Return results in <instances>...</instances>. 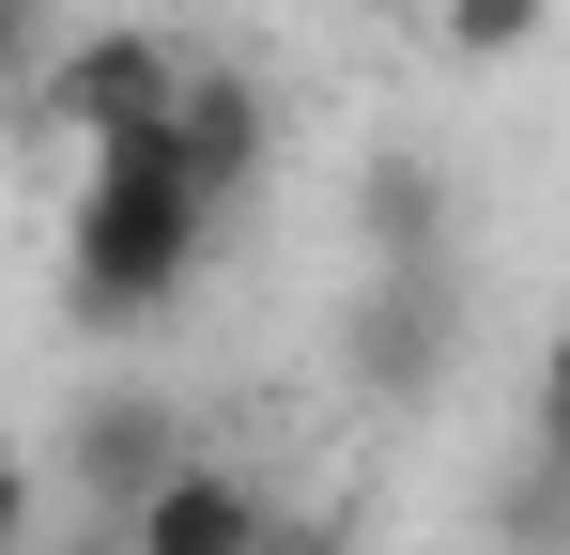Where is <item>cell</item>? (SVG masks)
Segmentation results:
<instances>
[{
	"label": "cell",
	"mask_w": 570,
	"mask_h": 555,
	"mask_svg": "<svg viewBox=\"0 0 570 555\" xmlns=\"http://www.w3.org/2000/svg\"><path fill=\"white\" fill-rule=\"evenodd\" d=\"M216 185L186 171V124H124V139H78V216H62V324L94 340H139L186 309L200 247H216Z\"/></svg>",
	"instance_id": "cell-1"
},
{
	"label": "cell",
	"mask_w": 570,
	"mask_h": 555,
	"mask_svg": "<svg viewBox=\"0 0 570 555\" xmlns=\"http://www.w3.org/2000/svg\"><path fill=\"white\" fill-rule=\"evenodd\" d=\"M448 356H463V293H448V263H371V278H355V309H340L355 401H432Z\"/></svg>",
	"instance_id": "cell-2"
},
{
	"label": "cell",
	"mask_w": 570,
	"mask_h": 555,
	"mask_svg": "<svg viewBox=\"0 0 570 555\" xmlns=\"http://www.w3.org/2000/svg\"><path fill=\"white\" fill-rule=\"evenodd\" d=\"M31 93H47L62 139H124V124H170V108H186V62H170V31H124V16H108V31H62V62Z\"/></svg>",
	"instance_id": "cell-3"
},
{
	"label": "cell",
	"mask_w": 570,
	"mask_h": 555,
	"mask_svg": "<svg viewBox=\"0 0 570 555\" xmlns=\"http://www.w3.org/2000/svg\"><path fill=\"white\" fill-rule=\"evenodd\" d=\"M108 541H124V555H278V494H263L247 463H200V448H186Z\"/></svg>",
	"instance_id": "cell-4"
},
{
	"label": "cell",
	"mask_w": 570,
	"mask_h": 555,
	"mask_svg": "<svg viewBox=\"0 0 570 555\" xmlns=\"http://www.w3.org/2000/svg\"><path fill=\"white\" fill-rule=\"evenodd\" d=\"M170 463H186V432H170V401H139V386L78 401V432H62V478L94 494V525H124V509H139Z\"/></svg>",
	"instance_id": "cell-5"
},
{
	"label": "cell",
	"mask_w": 570,
	"mask_h": 555,
	"mask_svg": "<svg viewBox=\"0 0 570 555\" xmlns=\"http://www.w3.org/2000/svg\"><path fill=\"white\" fill-rule=\"evenodd\" d=\"M170 124H186V171L216 185V201H247V185H263V155H278V93L247 78V62H200Z\"/></svg>",
	"instance_id": "cell-6"
},
{
	"label": "cell",
	"mask_w": 570,
	"mask_h": 555,
	"mask_svg": "<svg viewBox=\"0 0 570 555\" xmlns=\"http://www.w3.org/2000/svg\"><path fill=\"white\" fill-rule=\"evenodd\" d=\"M355 247H371V263H448V185H432V155H371V171H355Z\"/></svg>",
	"instance_id": "cell-7"
},
{
	"label": "cell",
	"mask_w": 570,
	"mask_h": 555,
	"mask_svg": "<svg viewBox=\"0 0 570 555\" xmlns=\"http://www.w3.org/2000/svg\"><path fill=\"white\" fill-rule=\"evenodd\" d=\"M540 31H556V0H448V47L463 62H524Z\"/></svg>",
	"instance_id": "cell-8"
},
{
	"label": "cell",
	"mask_w": 570,
	"mask_h": 555,
	"mask_svg": "<svg viewBox=\"0 0 570 555\" xmlns=\"http://www.w3.org/2000/svg\"><path fill=\"white\" fill-rule=\"evenodd\" d=\"M31 525H47V463L0 448V555H31Z\"/></svg>",
	"instance_id": "cell-9"
},
{
	"label": "cell",
	"mask_w": 570,
	"mask_h": 555,
	"mask_svg": "<svg viewBox=\"0 0 570 555\" xmlns=\"http://www.w3.org/2000/svg\"><path fill=\"white\" fill-rule=\"evenodd\" d=\"M62 62V31H47V0H0V78H47Z\"/></svg>",
	"instance_id": "cell-10"
},
{
	"label": "cell",
	"mask_w": 570,
	"mask_h": 555,
	"mask_svg": "<svg viewBox=\"0 0 570 555\" xmlns=\"http://www.w3.org/2000/svg\"><path fill=\"white\" fill-rule=\"evenodd\" d=\"M540 463L570 478V324H556V356H540Z\"/></svg>",
	"instance_id": "cell-11"
},
{
	"label": "cell",
	"mask_w": 570,
	"mask_h": 555,
	"mask_svg": "<svg viewBox=\"0 0 570 555\" xmlns=\"http://www.w3.org/2000/svg\"><path fill=\"white\" fill-rule=\"evenodd\" d=\"M94 555H124V541H94Z\"/></svg>",
	"instance_id": "cell-12"
}]
</instances>
